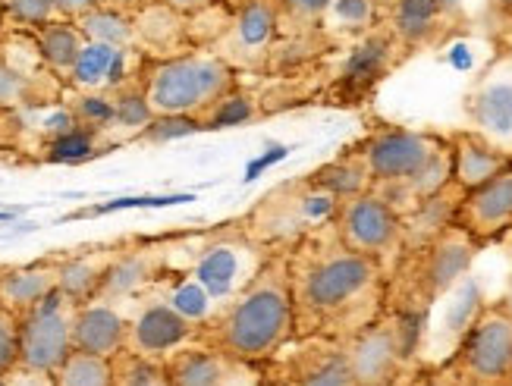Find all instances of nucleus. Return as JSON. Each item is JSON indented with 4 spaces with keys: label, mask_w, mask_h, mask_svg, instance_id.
Segmentation results:
<instances>
[{
    "label": "nucleus",
    "mask_w": 512,
    "mask_h": 386,
    "mask_svg": "<svg viewBox=\"0 0 512 386\" xmlns=\"http://www.w3.org/2000/svg\"><path fill=\"white\" fill-rule=\"evenodd\" d=\"M29 35L35 41L38 57L44 60V66H48L54 76H60L63 82L70 79L73 66H76V60H79V54L85 48V41H88L82 35V29H79V22H73V19H54V22H48V26H41V29H35Z\"/></svg>",
    "instance_id": "nucleus-29"
},
{
    "label": "nucleus",
    "mask_w": 512,
    "mask_h": 386,
    "mask_svg": "<svg viewBox=\"0 0 512 386\" xmlns=\"http://www.w3.org/2000/svg\"><path fill=\"white\" fill-rule=\"evenodd\" d=\"M255 117H258V101L242 92V88H233L227 98H220L198 120H202V129H230V126L252 123Z\"/></svg>",
    "instance_id": "nucleus-39"
},
{
    "label": "nucleus",
    "mask_w": 512,
    "mask_h": 386,
    "mask_svg": "<svg viewBox=\"0 0 512 386\" xmlns=\"http://www.w3.org/2000/svg\"><path fill=\"white\" fill-rule=\"evenodd\" d=\"M76 123L92 126L98 132H110L114 129V117H117V101L114 92H79L70 104Z\"/></svg>",
    "instance_id": "nucleus-40"
},
{
    "label": "nucleus",
    "mask_w": 512,
    "mask_h": 386,
    "mask_svg": "<svg viewBox=\"0 0 512 386\" xmlns=\"http://www.w3.org/2000/svg\"><path fill=\"white\" fill-rule=\"evenodd\" d=\"M456 226L469 233L481 248L512 233V167L462 195Z\"/></svg>",
    "instance_id": "nucleus-17"
},
{
    "label": "nucleus",
    "mask_w": 512,
    "mask_h": 386,
    "mask_svg": "<svg viewBox=\"0 0 512 386\" xmlns=\"http://www.w3.org/2000/svg\"><path fill=\"white\" fill-rule=\"evenodd\" d=\"M110 374H114V386H173L161 358H145L129 349L110 358Z\"/></svg>",
    "instance_id": "nucleus-33"
},
{
    "label": "nucleus",
    "mask_w": 512,
    "mask_h": 386,
    "mask_svg": "<svg viewBox=\"0 0 512 386\" xmlns=\"http://www.w3.org/2000/svg\"><path fill=\"white\" fill-rule=\"evenodd\" d=\"M494 7L500 10V16L512 19V0H494Z\"/></svg>",
    "instance_id": "nucleus-47"
},
{
    "label": "nucleus",
    "mask_w": 512,
    "mask_h": 386,
    "mask_svg": "<svg viewBox=\"0 0 512 386\" xmlns=\"http://www.w3.org/2000/svg\"><path fill=\"white\" fill-rule=\"evenodd\" d=\"M167 258H170V242L123 245L117 261L107 270L98 299L101 302H123V299H132V295L151 289V286H158L167 277Z\"/></svg>",
    "instance_id": "nucleus-19"
},
{
    "label": "nucleus",
    "mask_w": 512,
    "mask_h": 386,
    "mask_svg": "<svg viewBox=\"0 0 512 386\" xmlns=\"http://www.w3.org/2000/svg\"><path fill=\"white\" fill-rule=\"evenodd\" d=\"M120 248H123V242L107 245V248H92V252L60 255V289L79 305L98 299L101 283L107 277L110 264L117 261Z\"/></svg>",
    "instance_id": "nucleus-28"
},
{
    "label": "nucleus",
    "mask_w": 512,
    "mask_h": 386,
    "mask_svg": "<svg viewBox=\"0 0 512 386\" xmlns=\"http://www.w3.org/2000/svg\"><path fill=\"white\" fill-rule=\"evenodd\" d=\"M478 252L481 245L459 226H450L428 245L403 252L387 280V308L431 311L462 277H469Z\"/></svg>",
    "instance_id": "nucleus-5"
},
{
    "label": "nucleus",
    "mask_w": 512,
    "mask_h": 386,
    "mask_svg": "<svg viewBox=\"0 0 512 386\" xmlns=\"http://www.w3.org/2000/svg\"><path fill=\"white\" fill-rule=\"evenodd\" d=\"M0 10H4V32H35L54 19H63L51 0H0Z\"/></svg>",
    "instance_id": "nucleus-38"
},
{
    "label": "nucleus",
    "mask_w": 512,
    "mask_h": 386,
    "mask_svg": "<svg viewBox=\"0 0 512 386\" xmlns=\"http://www.w3.org/2000/svg\"><path fill=\"white\" fill-rule=\"evenodd\" d=\"M465 113L475 132L512 151V60L487 70L465 98Z\"/></svg>",
    "instance_id": "nucleus-18"
},
{
    "label": "nucleus",
    "mask_w": 512,
    "mask_h": 386,
    "mask_svg": "<svg viewBox=\"0 0 512 386\" xmlns=\"http://www.w3.org/2000/svg\"><path fill=\"white\" fill-rule=\"evenodd\" d=\"M450 148H453V183L465 192L484 186L487 179H494L497 173L512 167V151L500 148L472 126L450 132Z\"/></svg>",
    "instance_id": "nucleus-22"
},
{
    "label": "nucleus",
    "mask_w": 512,
    "mask_h": 386,
    "mask_svg": "<svg viewBox=\"0 0 512 386\" xmlns=\"http://www.w3.org/2000/svg\"><path fill=\"white\" fill-rule=\"evenodd\" d=\"M337 211L340 198L327 192L311 173H305L264 192L239 223L264 252H286L302 236L337 220Z\"/></svg>",
    "instance_id": "nucleus-6"
},
{
    "label": "nucleus",
    "mask_w": 512,
    "mask_h": 386,
    "mask_svg": "<svg viewBox=\"0 0 512 386\" xmlns=\"http://www.w3.org/2000/svg\"><path fill=\"white\" fill-rule=\"evenodd\" d=\"M192 132H205L198 117H189V113H161V117H154L139 132V139L151 142V145H164V142L183 139V135H192Z\"/></svg>",
    "instance_id": "nucleus-41"
},
{
    "label": "nucleus",
    "mask_w": 512,
    "mask_h": 386,
    "mask_svg": "<svg viewBox=\"0 0 512 386\" xmlns=\"http://www.w3.org/2000/svg\"><path fill=\"white\" fill-rule=\"evenodd\" d=\"M462 195H465V189L450 183V186H443L440 192L428 195L425 201H418L412 211H406L403 214V252H412V248L428 245L437 236L447 233L450 226H456Z\"/></svg>",
    "instance_id": "nucleus-26"
},
{
    "label": "nucleus",
    "mask_w": 512,
    "mask_h": 386,
    "mask_svg": "<svg viewBox=\"0 0 512 386\" xmlns=\"http://www.w3.org/2000/svg\"><path fill=\"white\" fill-rule=\"evenodd\" d=\"M233 88H239V70L208 48L151 60L145 73V98L158 117L161 113L202 117Z\"/></svg>",
    "instance_id": "nucleus-7"
},
{
    "label": "nucleus",
    "mask_w": 512,
    "mask_h": 386,
    "mask_svg": "<svg viewBox=\"0 0 512 386\" xmlns=\"http://www.w3.org/2000/svg\"><path fill=\"white\" fill-rule=\"evenodd\" d=\"M114 101H117V117H114V129H123L129 135H136L158 117V113L151 110L148 98H145V79L132 82L126 88H117L114 92Z\"/></svg>",
    "instance_id": "nucleus-37"
},
{
    "label": "nucleus",
    "mask_w": 512,
    "mask_h": 386,
    "mask_svg": "<svg viewBox=\"0 0 512 386\" xmlns=\"http://www.w3.org/2000/svg\"><path fill=\"white\" fill-rule=\"evenodd\" d=\"M500 386H512V374H509V377H506V380H503Z\"/></svg>",
    "instance_id": "nucleus-50"
},
{
    "label": "nucleus",
    "mask_w": 512,
    "mask_h": 386,
    "mask_svg": "<svg viewBox=\"0 0 512 386\" xmlns=\"http://www.w3.org/2000/svg\"><path fill=\"white\" fill-rule=\"evenodd\" d=\"M164 368L173 386H230L233 374L242 368L227 355H220L202 343H189L164 358Z\"/></svg>",
    "instance_id": "nucleus-27"
},
{
    "label": "nucleus",
    "mask_w": 512,
    "mask_h": 386,
    "mask_svg": "<svg viewBox=\"0 0 512 386\" xmlns=\"http://www.w3.org/2000/svg\"><path fill=\"white\" fill-rule=\"evenodd\" d=\"M440 302H447V311H443V333L453 339V349H456L462 333L472 327V321H475L478 311L487 302H484V295H481V286L472 277H462L447 295H443Z\"/></svg>",
    "instance_id": "nucleus-32"
},
{
    "label": "nucleus",
    "mask_w": 512,
    "mask_h": 386,
    "mask_svg": "<svg viewBox=\"0 0 512 386\" xmlns=\"http://www.w3.org/2000/svg\"><path fill=\"white\" fill-rule=\"evenodd\" d=\"M293 339H346L387 311V267L343 245L337 226L302 236L286 248Z\"/></svg>",
    "instance_id": "nucleus-1"
},
{
    "label": "nucleus",
    "mask_w": 512,
    "mask_h": 386,
    "mask_svg": "<svg viewBox=\"0 0 512 386\" xmlns=\"http://www.w3.org/2000/svg\"><path fill=\"white\" fill-rule=\"evenodd\" d=\"M51 4L57 7V13L63 16V19H82L85 13H92V10H98V7H104L107 0H51Z\"/></svg>",
    "instance_id": "nucleus-44"
},
{
    "label": "nucleus",
    "mask_w": 512,
    "mask_h": 386,
    "mask_svg": "<svg viewBox=\"0 0 512 386\" xmlns=\"http://www.w3.org/2000/svg\"><path fill=\"white\" fill-rule=\"evenodd\" d=\"M161 299H167L176 311L186 314L189 321H195V324H205L208 317L214 314V308H217V302L208 295V289H205L202 283H198L192 274L176 277V280L164 289Z\"/></svg>",
    "instance_id": "nucleus-36"
},
{
    "label": "nucleus",
    "mask_w": 512,
    "mask_h": 386,
    "mask_svg": "<svg viewBox=\"0 0 512 386\" xmlns=\"http://www.w3.org/2000/svg\"><path fill=\"white\" fill-rule=\"evenodd\" d=\"M333 226H337L343 245H349L359 255L381 261L387 274L393 270L396 258L403 255V214L374 189L340 201Z\"/></svg>",
    "instance_id": "nucleus-11"
},
{
    "label": "nucleus",
    "mask_w": 512,
    "mask_h": 386,
    "mask_svg": "<svg viewBox=\"0 0 512 386\" xmlns=\"http://www.w3.org/2000/svg\"><path fill=\"white\" fill-rule=\"evenodd\" d=\"M399 57H406V54L396 44V38L387 26L365 35L362 41L349 44V54L340 66V73L333 76L327 95H324L327 104H337V107L365 104L374 95V88L396 70Z\"/></svg>",
    "instance_id": "nucleus-14"
},
{
    "label": "nucleus",
    "mask_w": 512,
    "mask_h": 386,
    "mask_svg": "<svg viewBox=\"0 0 512 386\" xmlns=\"http://www.w3.org/2000/svg\"><path fill=\"white\" fill-rule=\"evenodd\" d=\"M280 48L277 0H233L230 16L217 29L208 51L224 57L233 70H271Z\"/></svg>",
    "instance_id": "nucleus-8"
},
{
    "label": "nucleus",
    "mask_w": 512,
    "mask_h": 386,
    "mask_svg": "<svg viewBox=\"0 0 512 386\" xmlns=\"http://www.w3.org/2000/svg\"><path fill=\"white\" fill-rule=\"evenodd\" d=\"M151 57L142 48H117V44L85 41L66 88L73 92H117L145 79Z\"/></svg>",
    "instance_id": "nucleus-15"
},
{
    "label": "nucleus",
    "mask_w": 512,
    "mask_h": 386,
    "mask_svg": "<svg viewBox=\"0 0 512 386\" xmlns=\"http://www.w3.org/2000/svg\"><path fill=\"white\" fill-rule=\"evenodd\" d=\"M0 270H4V267H0Z\"/></svg>",
    "instance_id": "nucleus-52"
},
{
    "label": "nucleus",
    "mask_w": 512,
    "mask_h": 386,
    "mask_svg": "<svg viewBox=\"0 0 512 386\" xmlns=\"http://www.w3.org/2000/svg\"><path fill=\"white\" fill-rule=\"evenodd\" d=\"M387 22V0H330L321 22L327 51L349 48Z\"/></svg>",
    "instance_id": "nucleus-24"
},
{
    "label": "nucleus",
    "mask_w": 512,
    "mask_h": 386,
    "mask_svg": "<svg viewBox=\"0 0 512 386\" xmlns=\"http://www.w3.org/2000/svg\"><path fill=\"white\" fill-rule=\"evenodd\" d=\"M280 4V48L274 54V66H299L315 60L327 51L321 22L330 0H277Z\"/></svg>",
    "instance_id": "nucleus-20"
},
{
    "label": "nucleus",
    "mask_w": 512,
    "mask_h": 386,
    "mask_svg": "<svg viewBox=\"0 0 512 386\" xmlns=\"http://www.w3.org/2000/svg\"><path fill=\"white\" fill-rule=\"evenodd\" d=\"M79 22V29L88 41H101V44H117V48H139V29L136 19L114 10V7H98L92 13H85Z\"/></svg>",
    "instance_id": "nucleus-31"
},
{
    "label": "nucleus",
    "mask_w": 512,
    "mask_h": 386,
    "mask_svg": "<svg viewBox=\"0 0 512 386\" xmlns=\"http://www.w3.org/2000/svg\"><path fill=\"white\" fill-rule=\"evenodd\" d=\"M0 32H4V10H0Z\"/></svg>",
    "instance_id": "nucleus-51"
},
{
    "label": "nucleus",
    "mask_w": 512,
    "mask_h": 386,
    "mask_svg": "<svg viewBox=\"0 0 512 386\" xmlns=\"http://www.w3.org/2000/svg\"><path fill=\"white\" fill-rule=\"evenodd\" d=\"M459 380H462L459 368L447 358L443 365H434V368H428V371H421V374L415 377L412 386H459Z\"/></svg>",
    "instance_id": "nucleus-43"
},
{
    "label": "nucleus",
    "mask_w": 512,
    "mask_h": 386,
    "mask_svg": "<svg viewBox=\"0 0 512 386\" xmlns=\"http://www.w3.org/2000/svg\"><path fill=\"white\" fill-rule=\"evenodd\" d=\"M101 139H104V132L76 123L73 129L54 135V139L48 142V154H44V161H51V164H79V161H88V157L101 154Z\"/></svg>",
    "instance_id": "nucleus-35"
},
{
    "label": "nucleus",
    "mask_w": 512,
    "mask_h": 386,
    "mask_svg": "<svg viewBox=\"0 0 512 386\" xmlns=\"http://www.w3.org/2000/svg\"><path fill=\"white\" fill-rule=\"evenodd\" d=\"M293 339V295H289L286 252H271L258 274L233 299L217 305L198 324L202 343L242 368H258Z\"/></svg>",
    "instance_id": "nucleus-2"
},
{
    "label": "nucleus",
    "mask_w": 512,
    "mask_h": 386,
    "mask_svg": "<svg viewBox=\"0 0 512 386\" xmlns=\"http://www.w3.org/2000/svg\"><path fill=\"white\" fill-rule=\"evenodd\" d=\"M154 4H158V0H107V7H114L126 16H139L142 10H148Z\"/></svg>",
    "instance_id": "nucleus-46"
},
{
    "label": "nucleus",
    "mask_w": 512,
    "mask_h": 386,
    "mask_svg": "<svg viewBox=\"0 0 512 386\" xmlns=\"http://www.w3.org/2000/svg\"><path fill=\"white\" fill-rule=\"evenodd\" d=\"M352 145L365 157L371 189L381 192L399 214H406L415 208L418 179L450 154V135L377 120Z\"/></svg>",
    "instance_id": "nucleus-3"
},
{
    "label": "nucleus",
    "mask_w": 512,
    "mask_h": 386,
    "mask_svg": "<svg viewBox=\"0 0 512 386\" xmlns=\"http://www.w3.org/2000/svg\"><path fill=\"white\" fill-rule=\"evenodd\" d=\"M255 371L286 386H355L346 343L327 336L289 339L274 358H267Z\"/></svg>",
    "instance_id": "nucleus-13"
},
{
    "label": "nucleus",
    "mask_w": 512,
    "mask_h": 386,
    "mask_svg": "<svg viewBox=\"0 0 512 386\" xmlns=\"http://www.w3.org/2000/svg\"><path fill=\"white\" fill-rule=\"evenodd\" d=\"M126 330H129V317H123V311L114 302L92 299L79 305L73 346L88 355L114 358L117 352L126 349Z\"/></svg>",
    "instance_id": "nucleus-23"
},
{
    "label": "nucleus",
    "mask_w": 512,
    "mask_h": 386,
    "mask_svg": "<svg viewBox=\"0 0 512 386\" xmlns=\"http://www.w3.org/2000/svg\"><path fill=\"white\" fill-rule=\"evenodd\" d=\"M258 386H286V383H280V380H267V377H261V380H258Z\"/></svg>",
    "instance_id": "nucleus-49"
},
{
    "label": "nucleus",
    "mask_w": 512,
    "mask_h": 386,
    "mask_svg": "<svg viewBox=\"0 0 512 386\" xmlns=\"http://www.w3.org/2000/svg\"><path fill=\"white\" fill-rule=\"evenodd\" d=\"M500 302H503V308H506V311L512 314V277H509V286H506V295H503V299H500Z\"/></svg>",
    "instance_id": "nucleus-48"
},
{
    "label": "nucleus",
    "mask_w": 512,
    "mask_h": 386,
    "mask_svg": "<svg viewBox=\"0 0 512 386\" xmlns=\"http://www.w3.org/2000/svg\"><path fill=\"white\" fill-rule=\"evenodd\" d=\"M450 361L462 377L481 386H500L512 374V314L503 302H487L462 333Z\"/></svg>",
    "instance_id": "nucleus-12"
},
{
    "label": "nucleus",
    "mask_w": 512,
    "mask_h": 386,
    "mask_svg": "<svg viewBox=\"0 0 512 386\" xmlns=\"http://www.w3.org/2000/svg\"><path fill=\"white\" fill-rule=\"evenodd\" d=\"M60 286V255L0 270V305L22 317Z\"/></svg>",
    "instance_id": "nucleus-25"
},
{
    "label": "nucleus",
    "mask_w": 512,
    "mask_h": 386,
    "mask_svg": "<svg viewBox=\"0 0 512 386\" xmlns=\"http://www.w3.org/2000/svg\"><path fill=\"white\" fill-rule=\"evenodd\" d=\"M198 324L176 311L167 299H148L136 314L129 317L126 349L145 358H167L180 346L195 343Z\"/></svg>",
    "instance_id": "nucleus-16"
},
{
    "label": "nucleus",
    "mask_w": 512,
    "mask_h": 386,
    "mask_svg": "<svg viewBox=\"0 0 512 386\" xmlns=\"http://www.w3.org/2000/svg\"><path fill=\"white\" fill-rule=\"evenodd\" d=\"M79 302H73L60 286L19 317V365L38 374H54L70 355L76 333Z\"/></svg>",
    "instance_id": "nucleus-10"
},
{
    "label": "nucleus",
    "mask_w": 512,
    "mask_h": 386,
    "mask_svg": "<svg viewBox=\"0 0 512 386\" xmlns=\"http://www.w3.org/2000/svg\"><path fill=\"white\" fill-rule=\"evenodd\" d=\"M403 54H418L447 38L453 22L440 0H387V22Z\"/></svg>",
    "instance_id": "nucleus-21"
},
{
    "label": "nucleus",
    "mask_w": 512,
    "mask_h": 386,
    "mask_svg": "<svg viewBox=\"0 0 512 386\" xmlns=\"http://www.w3.org/2000/svg\"><path fill=\"white\" fill-rule=\"evenodd\" d=\"M161 4L173 13H180L186 19H195V16H202L214 7H220V0H161Z\"/></svg>",
    "instance_id": "nucleus-45"
},
{
    "label": "nucleus",
    "mask_w": 512,
    "mask_h": 386,
    "mask_svg": "<svg viewBox=\"0 0 512 386\" xmlns=\"http://www.w3.org/2000/svg\"><path fill=\"white\" fill-rule=\"evenodd\" d=\"M267 258L271 252L255 245L242 230V223H227L205 236V245L198 248L189 274L208 289L217 305H224L258 274Z\"/></svg>",
    "instance_id": "nucleus-9"
},
{
    "label": "nucleus",
    "mask_w": 512,
    "mask_h": 386,
    "mask_svg": "<svg viewBox=\"0 0 512 386\" xmlns=\"http://www.w3.org/2000/svg\"><path fill=\"white\" fill-rule=\"evenodd\" d=\"M51 383L54 386H114L110 358L73 349L63 358V365L51 374Z\"/></svg>",
    "instance_id": "nucleus-34"
},
{
    "label": "nucleus",
    "mask_w": 512,
    "mask_h": 386,
    "mask_svg": "<svg viewBox=\"0 0 512 386\" xmlns=\"http://www.w3.org/2000/svg\"><path fill=\"white\" fill-rule=\"evenodd\" d=\"M431 311L387 308L374 324L346 339L355 386H412Z\"/></svg>",
    "instance_id": "nucleus-4"
},
{
    "label": "nucleus",
    "mask_w": 512,
    "mask_h": 386,
    "mask_svg": "<svg viewBox=\"0 0 512 386\" xmlns=\"http://www.w3.org/2000/svg\"><path fill=\"white\" fill-rule=\"evenodd\" d=\"M19 365V317L0 305V377Z\"/></svg>",
    "instance_id": "nucleus-42"
},
{
    "label": "nucleus",
    "mask_w": 512,
    "mask_h": 386,
    "mask_svg": "<svg viewBox=\"0 0 512 386\" xmlns=\"http://www.w3.org/2000/svg\"><path fill=\"white\" fill-rule=\"evenodd\" d=\"M311 176H315L318 183L327 192L337 195L340 201L371 189V173L365 167V157L359 154L355 145H346L340 154H333L330 161H324L318 170H311Z\"/></svg>",
    "instance_id": "nucleus-30"
}]
</instances>
